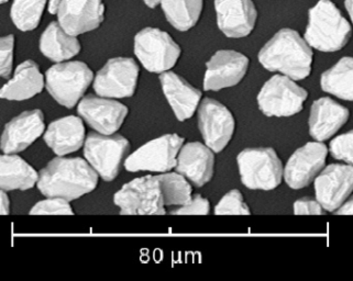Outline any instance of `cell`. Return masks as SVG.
<instances>
[{
	"instance_id": "cell-1",
	"label": "cell",
	"mask_w": 353,
	"mask_h": 281,
	"mask_svg": "<svg viewBox=\"0 0 353 281\" xmlns=\"http://www.w3.org/2000/svg\"><path fill=\"white\" fill-rule=\"evenodd\" d=\"M99 175L81 157L57 156L39 173L38 189L46 198L77 200L98 186Z\"/></svg>"
},
{
	"instance_id": "cell-2",
	"label": "cell",
	"mask_w": 353,
	"mask_h": 281,
	"mask_svg": "<svg viewBox=\"0 0 353 281\" xmlns=\"http://www.w3.org/2000/svg\"><path fill=\"white\" fill-rule=\"evenodd\" d=\"M259 62L270 72H277L294 81H303L312 74V46L293 29H282L264 44Z\"/></svg>"
},
{
	"instance_id": "cell-3",
	"label": "cell",
	"mask_w": 353,
	"mask_h": 281,
	"mask_svg": "<svg viewBox=\"0 0 353 281\" xmlns=\"http://www.w3.org/2000/svg\"><path fill=\"white\" fill-rule=\"evenodd\" d=\"M352 34V28L330 0H319L308 14L305 40L312 49L326 53L343 50Z\"/></svg>"
},
{
	"instance_id": "cell-4",
	"label": "cell",
	"mask_w": 353,
	"mask_h": 281,
	"mask_svg": "<svg viewBox=\"0 0 353 281\" xmlns=\"http://www.w3.org/2000/svg\"><path fill=\"white\" fill-rule=\"evenodd\" d=\"M240 179L251 190L276 189L284 178V167L276 152L272 147H251L236 156Z\"/></svg>"
},
{
	"instance_id": "cell-5",
	"label": "cell",
	"mask_w": 353,
	"mask_h": 281,
	"mask_svg": "<svg viewBox=\"0 0 353 281\" xmlns=\"http://www.w3.org/2000/svg\"><path fill=\"white\" fill-rule=\"evenodd\" d=\"M46 88L59 105L72 109L82 101L94 81V73L81 61L57 63L46 73Z\"/></svg>"
},
{
	"instance_id": "cell-6",
	"label": "cell",
	"mask_w": 353,
	"mask_h": 281,
	"mask_svg": "<svg viewBox=\"0 0 353 281\" xmlns=\"http://www.w3.org/2000/svg\"><path fill=\"white\" fill-rule=\"evenodd\" d=\"M130 149L129 140L120 134L90 132L85 140L84 156L99 177L109 183L117 178Z\"/></svg>"
},
{
	"instance_id": "cell-7",
	"label": "cell",
	"mask_w": 353,
	"mask_h": 281,
	"mask_svg": "<svg viewBox=\"0 0 353 281\" xmlns=\"http://www.w3.org/2000/svg\"><path fill=\"white\" fill-rule=\"evenodd\" d=\"M308 92L285 75L272 76L258 94V107L265 116L288 118L304 109Z\"/></svg>"
},
{
	"instance_id": "cell-8",
	"label": "cell",
	"mask_w": 353,
	"mask_h": 281,
	"mask_svg": "<svg viewBox=\"0 0 353 281\" xmlns=\"http://www.w3.org/2000/svg\"><path fill=\"white\" fill-rule=\"evenodd\" d=\"M133 51L150 73L162 74L176 65L182 50L171 35L158 28H145L134 37Z\"/></svg>"
},
{
	"instance_id": "cell-9",
	"label": "cell",
	"mask_w": 353,
	"mask_h": 281,
	"mask_svg": "<svg viewBox=\"0 0 353 281\" xmlns=\"http://www.w3.org/2000/svg\"><path fill=\"white\" fill-rule=\"evenodd\" d=\"M123 216H164L163 195L158 176H144L125 184L114 196Z\"/></svg>"
},
{
	"instance_id": "cell-10",
	"label": "cell",
	"mask_w": 353,
	"mask_h": 281,
	"mask_svg": "<svg viewBox=\"0 0 353 281\" xmlns=\"http://www.w3.org/2000/svg\"><path fill=\"white\" fill-rule=\"evenodd\" d=\"M184 142L185 138L176 133L154 138L129 155L123 166L130 173H168L176 167L177 155Z\"/></svg>"
},
{
	"instance_id": "cell-11",
	"label": "cell",
	"mask_w": 353,
	"mask_h": 281,
	"mask_svg": "<svg viewBox=\"0 0 353 281\" xmlns=\"http://www.w3.org/2000/svg\"><path fill=\"white\" fill-rule=\"evenodd\" d=\"M140 67L131 57H114L107 61L94 79L92 88L101 97L121 99L136 94Z\"/></svg>"
},
{
	"instance_id": "cell-12",
	"label": "cell",
	"mask_w": 353,
	"mask_h": 281,
	"mask_svg": "<svg viewBox=\"0 0 353 281\" xmlns=\"http://www.w3.org/2000/svg\"><path fill=\"white\" fill-rule=\"evenodd\" d=\"M197 122L205 144L215 153H221L227 147L236 130V120L232 112L212 98L201 101Z\"/></svg>"
},
{
	"instance_id": "cell-13",
	"label": "cell",
	"mask_w": 353,
	"mask_h": 281,
	"mask_svg": "<svg viewBox=\"0 0 353 281\" xmlns=\"http://www.w3.org/2000/svg\"><path fill=\"white\" fill-rule=\"evenodd\" d=\"M328 151L326 144L317 140L294 152L284 167L286 185L294 190L310 186L326 166Z\"/></svg>"
},
{
	"instance_id": "cell-14",
	"label": "cell",
	"mask_w": 353,
	"mask_h": 281,
	"mask_svg": "<svg viewBox=\"0 0 353 281\" xmlns=\"http://www.w3.org/2000/svg\"><path fill=\"white\" fill-rule=\"evenodd\" d=\"M250 61L240 52L221 50L216 52L206 63L205 92H219L236 86L247 75Z\"/></svg>"
},
{
	"instance_id": "cell-15",
	"label": "cell",
	"mask_w": 353,
	"mask_h": 281,
	"mask_svg": "<svg viewBox=\"0 0 353 281\" xmlns=\"http://www.w3.org/2000/svg\"><path fill=\"white\" fill-rule=\"evenodd\" d=\"M127 105L112 98L88 95L79 101L77 114L92 130L112 136L119 130L128 116Z\"/></svg>"
},
{
	"instance_id": "cell-16",
	"label": "cell",
	"mask_w": 353,
	"mask_h": 281,
	"mask_svg": "<svg viewBox=\"0 0 353 281\" xmlns=\"http://www.w3.org/2000/svg\"><path fill=\"white\" fill-rule=\"evenodd\" d=\"M316 199L328 212H336L353 192V166L332 164L316 177Z\"/></svg>"
},
{
	"instance_id": "cell-17",
	"label": "cell",
	"mask_w": 353,
	"mask_h": 281,
	"mask_svg": "<svg viewBox=\"0 0 353 281\" xmlns=\"http://www.w3.org/2000/svg\"><path fill=\"white\" fill-rule=\"evenodd\" d=\"M44 132L46 123L42 110L25 111L3 127L0 149L3 154H18L32 145Z\"/></svg>"
},
{
	"instance_id": "cell-18",
	"label": "cell",
	"mask_w": 353,
	"mask_h": 281,
	"mask_svg": "<svg viewBox=\"0 0 353 281\" xmlns=\"http://www.w3.org/2000/svg\"><path fill=\"white\" fill-rule=\"evenodd\" d=\"M105 10L103 0H63L57 21L66 32L79 37L101 27Z\"/></svg>"
},
{
	"instance_id": "cell-19",
	"label": "cell",
	"mask_w": 353,
	"mask_h": 281,
	"mask_svg": "<svg viewBox=\"0 0 353 281\" xmlns=\"http://www.w3.org/2000/svg\"><path fill=\"white\" fill-rule=\"evenodd\" d=\"M217 25L228 38H245L252 32L258 11L252 0H215Z\"/></svg>"
},
{
	"instance_id": "cell-20",
	"label": "cell",
	"mask_w": 353,
	"mask_h": 281,
	"mask_svg": "<svg viewBox=\"0 0 353 281\" xmlns=\"http://www.w3.org/2000/svg\"><path fill=\"white\" fill-rule=\"evenodd\" d=\"M175 171L182 174L196 187H204L215 174V152L201 142L184 144L177 155Z\"/></svg>"
},
{
	"instance_id": "cell-21",
	"label": "cell",
	"mask_w": 353,
	"mask_h": 281,
	"mask_svg": "<svg viewBox=\"0 0 353 281\" xmlns=\"http://www.w3.org/2000/svg\"><path fill=\"white\" fill-rule=\"evenodd\" d=\"M350 110L332 98L314 101L308 119L310 136L315 140H330L348 122Z\"/></svg>"
},
{
	"instance_id": "cell-22",
	"label": "cell",
	"mask_w": 353,
	"mask_h": 281,
	"mask_svg": "<svg viewBox=\"0 0 353 281\" xmlns=\"http://www.w3.org/2000/svg\"><path fill=\"white\" fill-rule=\"evenodd\" d=\"M160 84L176 119L179 122L190 119L201 105V90L171 70L160 74Z\"/></svg>"
},
{
	"instance_id": "cell-23",
	"label": "cell",
	"mask_w": 353,
	"mask_h": 281,
	"mask_svg": "<svg viewBox=\"0 0 353 281\" xmlns=\"http://www.w3.org/2000/svg\"><path fill=\"white\" fill-rule=\"evenodd\" d=\"M43 140L57 156H65L84 146L85 127L81 116H68L50 123Z\"/></svg>"
},
{
	"instance_id": "cell-24",
	"label": "cell",
	"mask_w": 353,
	"mask_h": 281,
	"mask_svg": "<svg viewBox=\"0 0 353 281\" xmlns=\"http://www.w3.org/2000/svg\"><path fill=\"white\" fill-rule=\"evenodd\" d=\"M46 87V76L34 61L28 60L17 66L14 76L6 83L0 97L6 101H28L41 94Z\"/></svg>"
},
{
	"instance_id": "cell-25",
	"label": "cell",
	"mask_w": 353,
	"mask_h": 281,
	"mask_svg": "<svg viewBox=\"0 0 353 281\" xmlns=\"http://www.w3.org/2000/svg\"><path fill=\"white\" fill-rule=\"evenodd\" d=\"M39 48L52 62L62 63L79 54L82 45L75 35L63 29L59 21H52L40 38Z\"/></svg>"
},
{
	"instance_id": "cell-26",
	"label": "cell",
	"mask_w": 353,
	"mask_h": 281,
	"mask_svg": "<svg viewBox=\"0 0 353 281\" xmlns=\"http://www.w3.org/2000/svg\"><path fill=\"white\" fill-rule=\"evenodd\" d=\"M1 178L0 187L5 191L31 189L37 186L39 180L38 171L17 154H3L0 157Z\"/></svg>"
},
{
	"instance_id": "cell-27",
	"label": "cell",
	"mask_w": 353,
	"mask_h": 281,
	"mask_svg": "<svg viewBox=\"0 0 353 281\" xmlns=\"http://www.w3.org/2000/svg\"><path fill=\"white\" fill-rule=\"evenodd\" d=\"M323 92L343 101H353V57L345 56L321 74Z\"/></svg>"
},
{
	"instance_id": "cell-28",
	"label": "cell",
	"mask_w": 353,
	"mask_h": 281,
	"mask_svg": "<svg viewBox=\"0 0 353 281\" xmlns=\"http://www.w3.org/2000/svg\"><path fill=\"white\" fill-rule=\"evenodd\" d=\"M160 5L172 27L186 32L199 21L204 0H161Z\"/></svg>"
},
{
	"instance_id": "cell-29",
	"label": "cell",
	"mask_w": 353,
	"mask_h": 281,
	"mask_svg": "<svg viewBox=\"0 0 353 281\" xmlns=\"http://www.w3.org/2000/svg\"><path fill=\"white\" fill-rule=\"evenodd\" d=\"M160 180L161 190L163 195L164 205L168 206H186L193 199V188L188 178L182 174L161 173L158 175Z\"/></svg>"
},
{
	"instance_id": "cell-30",
	"label": "cell",
	"mask_w": 353,
	"mask_h": 281,
	"mask_svg": "<svg viewBox=\"0 0 353 281\" xmlns=\"http://www.w3.org/2000/svg\"><path fill=\"white\" fill-rule=\"evenodd\" d=\"M49 0H14L10 17L20 31H32L40 25L42 14Z\"/></svg>"
},
{
	"instance_id": "cell-31",
	"label": "cell",
	"mask_w": 353,
	"mask_h": 281,
	"mask_svg": "<svg viewBox=\"0 0 353 281\" xmlns=\"http://www.w3.org/2000/svg\"><path fill=\"white\" fill-rule=\"evenodd\" d=\"M214 214L217 216H250L251 210L243 200V196L238 189L227 192L215 207Z\"/></svg>"
},
{
	"instance_id": "cell-32",
	"label": "cell",
	"mask_w": 353,
	"mask_h": 281,
	"mask_svg": "<svg viewBox=\"0 0 353 281\" xmlns=\"http://www.w3.org/2000/svg\"><path fill=\"white\" fill-rule=\"evenodd\" d=\"M32 216H73L74 211L70 201L63 198H46L39 201L30 210Z\"/></svg>"
},
{
	"instance_id": "cell-33",
	"label": "cell",
	"mask_w": 353,
	"mask_h": 281,
	"mask_svg": "<svg viewBox=\"0 0 353 281\" xmlns=\"http://www.w3.org/2000/svg\"><path fill=\"white\" fill-rule=\"evenodd\" d=\"M329 152L336 160L353 166V130L334 138L329 144Z\"/></svg>"
},
{
	"instance_id": "cell-34",
	"label": "cell",
	"mask_w": 353,
	"mask_h": 281,
	"mask_svg": "<svg viewBox=\"0 0 353 281\" xmlns=\"http://www.w3.org/2000/svg\"><path fill=\"white\" fill-rule=\"evenodd\" d=\"M14 37L12 34L3 37L0 41V76L9 79L14 65Z\"/></svg>"
},
{
	"instance_id": "cell-35",
	"label": "cell",
	"mask_w": 353,
	"mask_h": 281,
	"mask_svg": "<svg viewBox=\"0 0 353 281\" xmlns=\"http://www.w3.org/2000/svg\"><path fill=\"white\" fill-rule=\"evenodd\" d=\"M170 214H174V216H188V214L207 216L210 214V202L207 198L201 195H195L193 196V199L188 205L179 207V208L172 210Z\"/></svg>"
},
{
	"instance_id": "cell-36",
	"label": "cell",
	"mask_w": 353,
	"mask_h": 281,
	"mask_svg": "<svg viewBox=\"0 0 353 281\" xmlns=\"http://www.w3.org/2000/svg\"><path fill=\"white\" fill-rule=\"evenodd\" d=\"M294 214L296 216H323L326 210L323 209L317 199L312 198H302L294 202Z\"/></svg>"
},
{
	"instance_id": "cell-37",
	"label": "cell",
	"mask_w": 353,
	"mask_h": 281,
	"mask_svg": "<svg viewBox=\"0 0 353 281\" xmlns=\"http://www.w3.org/2000/svg\"><path fill=\"white\" fill-rule=\"evenodd\" d=\"M334 214L339 216H353V196L349 197L348 200L345 201Z\"/></svg>"
},
{
	"instance_id": "cell-38",
	"label": "cell",
	"mask_w": 353,
	"mask_h": 281,
	"mask_svg": "<svg viewBox=\"0 0 353 281\" xmlns=\"http://www.w3.org/2000/svg\"><path fill=\"white\" fill-rule=\"evenodd\" d=\"M0 194H1L0 195V199H1V211H0V214H1V216H8L10 214V199H9L7 191H5V190H1Z\"/></svg>"
},
{
	"instance_id": "cell-39",
	"label": "cell",
	"mask_w": 353,
	"mask_h": 281,
	"mask_svg": "<svg viewBox=\"0 0 353 281\" xmlns=\"http://www.w3.org/2000/svg\"><path fill=\"white\" fill-rule=\"evenodd\" d=\"M63 0H49V12L51 14H57V10L60 8Z\"/></svg>"
},
{
	"instance_id": "cell-40",
	"label": "cell",
	"mask_w": 353,
	"mask_h": 281,
	"mask_svg": "<svg viewBox=\"0 0 353 281\" xmlns=\"http://www.w3.org/2000/svg\"><path fill=\"white\" fill-rule=\"evenodd\" d=\"M345 5L347 11H348L349 16H350L351 21L353 23V0H345Z\"/></svg>"
},
{
	"instance_id": "cell-41",
	"label": "cell",
	"mask_w": 353,
	"mask_h": 281,
	"mask_svg": "<svg viewBox=\"0 0 353 281\" xmlns=\"http://www.w3.org/2000/svg\"><path fill=\"white\" fill-rule=\"evenodd\" d=\"M144 3L151 9H155L161 3V0H143Z\"/></svg>"
},
{
	"instance_id": "cell-42",
	"label": "cell",
	"mask_w": 353,
	"mask_h": 281,
	"mask_svg": "<svg viewBox=\"0 0 353 281\" xmlns=\"http://www.w3.org/2000/svg\"><path fill=\"white\" fill-rule=\"evenodd\" d=\"M9 0H0V3H1V5H5V3H8Z\"/></svg>"
}]
</instances>
